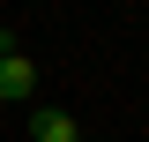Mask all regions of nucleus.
<instances>
[{
    "mask_svg": "<svg viewBox=\"0 0 149 142\" xmlns=\"http://www.w3.org/2000/svg\"><path fill=\"white\" fill-rule=\"evenodd\" d=\"M0 97H37V60L22 53V45L0 60Z\"/></svg>",
    "mask_w": 149,
    "mask_h": 142,
    "instance_id": "1",
    "label": "nucleus"
},
{
    "mask_svg": "<svg viewBox=\"0 0 149 142\" xmlns=\"http://www.w3.org/2000/svg\"><path fill=\"white\" fill-rule=\"evenodd\" d=\"M30 142H82V127H74V112L37 105V112H30Z\"/></svg>",
    "mask_w": 149,
    "mask_h": 142,
    "instance_id": "2",
    "label": "nucleus"
},
{
    "mask_svg": "<svg viewBox=\"0 0 149 142\" xmlns=\"http://www.w3.org/2000/svg\"><path fill=\"white\" fill-rule=\"evenodd\" d=\"M8 53H15V30H0V60H8Z\"/></svg>",
    "mask_w": 149,
    "mask_h": 142,
    "instance_id": "3",
    "label": "nucleus"
}]
</instances>
